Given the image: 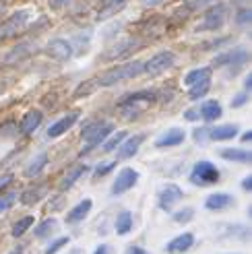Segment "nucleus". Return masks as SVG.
<instances>
[{
  "instance_id": "49",
  "label": "nucleus",
  "mask_w": 252,
  "mask_h": 254,
  "mask_svg": "<svg viewBox=\"0 0 252 254\" xmlns=\"http://www.w3.org/2000/svg\"><path fill=\"white\" fill-rule=\"evenodd\" d=\"M242 190H246V192H250V190H252V176H246L242 180Z\"/></svg>"
},
{
  "instance_id": "43",
  "label": "nucleus",
  "mask_w": 252,
  "mask_h": 254,
  "mask_svg": "<svg viewBox=\"0 0 252 254\" xmlns=\"http://www.w3.org/2000/svg\"><path fill=\"white\" fill-rule=\"evenodd\" d=\"M12 180H15V176L12 174H2L0 176V194H2V190H6L12 184Z\"/></svg>"
},
{
  "instance_id": "47",
  "label": "nucleus",
  "mask_w": 252,
  "mask_h": 254,
  "mask_svg": "<svg viewBox=\"0 0 252 254\" xmlns=\"http://www.w3.org/2000/svg\"><path fill=\"white\" fill-rule=\"evenodd\" d=\"M70 0H48V4H50V8H54V10H58V8H62L64 4H68Z\"/></svg>"
},
{
  "instance_id": "5",
  "label": "nucleus",
  "mask_w": 252,
  "mask_h": 254,
  "mask_svg": "<svg viewBox=\"0 0 252 254\" xmlns=\"http://www.w3.org/2000/svg\"><path fill=\"white\" fill-rule=\"evenodd\" d=\"M29 19H31V10H27V8H21L17 12H12L10 17H6L2 23H0V42L21 33L25 27H27Z\"/></svg>"
},
{
  "instance_id": "35",
  "label": "nucleus",
  "mask_w": 252,
  "mask_h": 254,
  "mask_svg": "<svg viewBox=\"0 0 252 254\" xmlns=\"http://www.w3.org/2000/svg\"><path fill=\"white\" fill-rule=\"evenodd\" d=\"M97 89V79H89V81H83L79 87H77V91L72 93V97L74 99H79V97H83V95H91L93 91Z\"/></svg>"
},
{
  "instance_id": "16",
  "label": "nucleus",
  "mask_w": 252,
  "mask_h": 254,
  "mask_svg": "<svg viewBox=\"0 0 252 254\" xmlns=\"http://www.w3.org/2000/svg\"><path fill=\"white\" fill-rule=\"evenodd\" d=\"M87 172H89V166H85V163H77V166L68 168V172L60 178V184H58L60 192H66V190H70L74 186V182H77L81 176H85Z\"/></svg>"
},
{
  "instance_id": "56",
  "label": "nucleus",
  "mask_w": 252,
  "mask_h": 254,
  "mask_svg": "<svg viewBox=\"0 0 252 254\" xmlns=\"http://www.w3.org/2000/svg\"><path fill=\"white\" fill-rule=\"evenodd\" d=\"M8 254H23V248H21V246H17V248H12Z\"/></svg>"
},
{
  "instance_id": "21",
  "label": "nucleus",
  "mask_w": 252,
  "mask_h": 254,
  "mask_svg": "<svg viewBox=\"0 0 252 254\" xmlns=\"http://www.w3.org/2000/svg\"><path fill=\"white\" fill-rule=\"evenodd\" d=\"M198 114H200V118H203L205 122H215V120H219V118L223 116V108H221L219 101L207 99V101H203V104H200Z\"/></svg>"
},
{
  "instance_id": "2",
  "label": "nucleus",
  "mask_w": 252,
  "mask_h": 254,
  "mask_svg": "<svg viewBox=\"0 0 252 254\" xmlns=\"http://www.w3.org/2000/svg\"><path fill=\"white\" fill-rule=\"evenodd\" d=\"M138 74H143V62L141 60H132V62L112 66L110 70H106L102 77H97V87H112V85H118L122 81L136 79Z\"/></svg>"
},
{
  "instance_id": "57",
  "label": "nucleus",
  "mask_w": 252,
  "mask_h": 254,
  "mask_svg": "<svg viewBox=\"0 0 252 254\" xmlns=\"http://www.w3.org/2000/svg\"><path fill=\"white\" fill-rule=\"evenodd\" d=\"M2 89H4V87H2V85H0V93H2Z\"/></svg>"
},
{
  "instance_id": "24",
  "label": "nucleus",
  "mask_w": 252,
  "mask_h": 254,
  "mask_svg": "<svg viewBox=\"0 0 252 254\" xmlns=\"http://www.w3.org/2000/svg\"><path fill=\"white\" fill-rule=\"evenodd\" d=\"M219 157H223L225 161H236V163H250L252 155L246 149H238V147H223L219 151Z\"/></svg>"
},
{
  "instance_id": "26",
  "label": "nucleus",
  "mask_w": 252,
  "mask_h": 254,
  "mask_svg": "<svg viewBox=\"0 0 252 254\" xmlns=\"http://www.w3.org/2000/svg\"><path fill=\"white\" fill-rule=\"evenodd\" d=\"M132 227H134L132 213H130V211H120L118 217H116V223H114L116 234H118V236H126V234L132 232Z\"/></svg>"
},
{
  "instance_id": "17",
  "label": "nucleus",
  "mask_w": 252,
  "mask_h": 254,
  "mask_svg": "<svg viewBox=\"0 0 252 254\" xmlns=\"http://www.w3.org/2000/svg\"><path fill=\"white\" fill-rule=\"evenodd\" d=\"M192 246H194V234L184 232V234H180V236H176L174 240H170L168 246H166V250H168L170 254H184V252L190 250Z\"/></svg>"
},
{
  "instance_id": "4",
  "label": "nucleus",
  "mask_w": 252,
  "mask_h": 254,
  "mask_svg": "<svg viewBox=\"0 0 252 254\" xmlns=\"http://www.w3.org/2000/svg\"><path fill=\"white\" fill-rule=\"evenodd\" d=\"M219 170L217 166H213L211 161L207 159H200L192 166V172H190V182L194 186H211V184H217L219 182Z\"/></svg>"
},
{
  "instance_id": "13",
  "label": "nucleus",
  "mask_w": 252,
  "mask_h": 254,
  "mask_svg": "<svg viewBox=\"0 0 252 254\" xmlns=\"http://www.w3.org/2000/svg\"><path fill=\"white\" fill-rule=\"evenodd\" d=\"M44 52L50 56V58H54V60H58V62H66V60H70V56H72V46L66 42V40H52L48 46H46V50Z\"/></svg>"
},
{
  "instance_id": "8",
  "label": "nucleus",
  "mask_w": 252,
  "mask_h": 254,
  "mask_svg": "<svg viewBox=\"0 0 252 254\" xmlns=\"http://www.w3.org/2000/svg\"><path fill=\"white\" fill-rule=\"evenodd\" d=\"M246 62H248V50L236 48V50H228V52H221L219 56H215V60H213V66H217V68L232 66V70L236 72L240 66H244Z\"/></svg>"
},
{
  "instance_id": "18",
  "label": "nucleus",
  "mask_w": 252,
  "mask_h": 254,
  "mask_svg": "<svg viewBox=\"0 0 252 254\" xmlns=\"http://www.w3.org/2000/svg\"><path fill=\"white\" fill-rule=\"evenodd\" d=\"M91 207H93V200L91 198H83L81 202H77V205L66 213V223L68 225H77V223L85 221V217L91 213Z\"/></svg>"
},
{
  "instance_id": "32",
  "label": "nucleus",
  "mask_w": 252,
  "mask_h": 254,
  "mask_svg": "<svg viewBox=\"0 0 252 254\" xmlns=\"http://www.w3.org/2000/svg\"><path fill=\"white\" fill-rule=\"evenodd\" d=\"M138 46H141V42H138V40H132V37H130V40H124V42H120V44L114 48V52H110V54H108V58L124 56L126 52H130V50H134V48H138Z\"/></svg>"
},
{
  "instance_id": "27",
  "label": "nucleus",
  "mask_w": 252,
  "mask_h": 254,
  "mask_svg": "<svg viewBox=\"0 0 252 254\" xmlns=\"http://www.w3.org/2000/svg\"><path fill=\"white\" fill-rule=\"evenodd\" d=\"M58 232V221L52 217V219H44L42 223H37L35 225V238H40V240H46V238H52L54 234Z\"/></svg>"
},
{
  "instance_id": "55",
  "label": "nucleus",
  "mask_w": 252,
  "mask_h": 254,
  "mask_svg": "<svg viewBox=\"0 0 252 254\" xmlns=\"http://www.w3.org/2000/svg\"><path fill=\"white\" fill-rule=\"evenodd\" d=\"M4 10H6V2H4V0H0V17L4 15Z\"/></svg>"
},
{
  "instance_id": "51",
  "label": "nucleus",
  "mask_w": 252,
  "mask_h": 254,
  "mask_svg": "<svg viewBox=\"0 0 252 254\" xmlns=\"http://www.w3.org/2000/svg\"><path fill=\"white\" fill-rule=\"evenodd\" d=\"M141 2H143V6H159L166 2V0H141Z\"/></svg>"
},
{
  "instance_id": "28",
  "label": "nucleus",
  "mask_w": 252,
  "mask_h": 254,
  "mask_svg": "<svg viewBox=\"0 0 252 254\" xmlns=\"http://www.w3.org/2000/svg\"><path fill=\"white\" fill-rule=\"evenodd\" d=\"M211 79V68L209 66H200V68H194V70H190L184 77V85L190 89L192 85H196V83H203V81H209Z\"/></svg>"
},
{
  "instance_id": "44",
  "label": "nucleus",
  "mask_w": 252,
  "mask_h": 254,
  "mask_svg": "<svg viewBox=\"0 0 252 254\" xmlns=\"http://www.w3.org/2000/svg\"><path fill=\"white\" fill-rule=\"evenodd\" d=\"M62 207H64V196L60 194V196H54L52 200H50V207H48V209H50V211H60Z\"/></svg>"
},
{
  "instance_id": "45",
  "label": "nucleus",
  "mask_w": 252,
  "mask_h": 254,
  "mask_svg": "<svg viewBox=\"0 0 252 254\" xmlns=\"http://www.w3.org/2000/svg\"><path fill=\"white\" fill-rule=\"evenodd\" d=\"M246 101H248V95H246V93H238V95L232 99V108H242Z\"/></svg>"
},
{
  "instance_id": "40",
  "label": "nucleus",
  "mask_w": 252,
  "mask_h": 254,
  "mask_svg": "<svg viewBox=\"0 0 252 254\" xmlns=\"http://www.w3.org/2000/svg\"><path fill=\"white\" fill-rule=\"evenodd\" d=\"M250 19H252V10L250 8H240L236 12V23L246 25V23H250Z\"/></svg>"
},
{
  "instance_id": "50",
  "label": "nucleus",
  "mask_w": 252,
  "mask_h": 254,
  "mask_svg": "<svg viewBox=\"0 0 252 254\" xmlns=\"http://www.w3.org/2000/svg\"><path fill=\"white\" fill-rule=\"evenodd\" d=\"M126 254H149L145 248H141V246H130L128 250H126Z\"/></svg>"
},
{
  "instance_id": "19",
  "label": "nucleus",
  "mask_w": 252,
  "mask_h": 254,
  "mask_svg": "<svg viewBox=\"0 0 252 254\" xmlns=\"http://www.w3.org/2000/svg\"><path fill=\"white\" fill-rule=\"evenodd\" d=\"M44 122V114L42 110H29L25 116L21 118V124H19V130L21 134H31L40 128V124Z\"/></svg>"
},
{
  "instance_id": "22",
  "label": "nucleus",
  "mask_w": 252,
  "mask_h": 254,
  "mask_svg": "<svg viewBox=\"0 0 252 254\" xmlns=\"http://www.w3.org/2000/svg\"><path fill=\"white\" fill-rule=\"evenodd\" d=\"M238 132H240L238 124H221L215 128H209V138L211 141H230V138L238 136Z\"/></svg>"
},
{
  "instance_id": "52",
  "label": "nucleus",
  "mask_w": 252,
  "mask_h": 254,
  "mask_svg": "<svg viewBox=\"0 0 252 254\" xmlns=\"http://www.w3.org/2000/svg\"><path fill=\"white\" fill-rule=\"evenodd\" d=\"M244 89L248 91V89H252V74H246V79H244Z\"/></svg>"
},
{
  "instance_id": "33",
  "label": "nucleus",
  "mask_w": 252,
  "mask_h": 254,
  "mask_svg": "<svg viewBox=\"0 0 252 254\" xmlns=\"http://www.w3.org/2000/svg\"><path fill=\"white\" fill-rule=\"evenodd\" d=\"M31 44H27V42H25V44H21V46H17L15 50H12V52L6 56V64H15V62H19V60H23L25 56H29L31 54Z\"/></svg>"
},
{
  "instance_id": "46",
  "label": "nucleus",
  "mask_w": 252,
  "mask_h": 254,
  "mask_svg": "<svg viewBox=\"0 0 252 254\" xmlns=\"http://www.w3.org/2000/svg\"><path fill=\"white\" fill-rule=\"evenodd\" d=\"M184 118H186V120H190V122H194V120H200L198 108H190V110H186V112H184Z\"/></svg>"
},
{
  "instance_id": "37",
  "label": "nucleus",
  "mask_w": 252,
  "mask_h": 254,
  "mask_svg": "<svg viewBox=\"0 0 252 254\" xmlns=\"http://www.w3.org/2000/svg\"><path fill=\"white\" fill-rule=\"evenodd\" d=\"M114 168H116V161H102V163H97L95 170H93V178H104L106 174H110Z\"/></svg>"
},
{
  "instance_id": "7",
  "label": "nucleus",
  "mask_w": 252,
  "mask_h": 254,
  "mask_svg": "<svg viewBox=\"0 0 252 254\" xmlns=\"http://www.w3.org/2000/svg\"><path fill=\"white\" fill-rule=\"evenodd\" d=\"M176 64V54L174 52H157L153 54L147 62H143V72L149 74V77H159L166 70H170Z\"/></svg>"
},
{
  "instance_id": "23",
  "label": "nucleus",
  "mask_w": 252,
  "mask_h": 254,
  "mask_svg": "<svg viewBox=\"0 0 252 254\" xmlns=\"http://www.w3.org/2000/svg\"><path fill=\"white\" fill-rule=\"evenodd\" d=\"M126 6V0H102V6L97 10V21H106L118 15V10Z\"/></svg>"
},
{
  "instance_id": "34",
  "label": "nucleus",
  "mask_w": 252,
  "mask_h": 254,
  "mask_svg": "<svg viewBox=\"0 0 252 254\" xmlns=\"http://www.w3.org/2000/svg\"><path fill=\"white\" fill-rule=\"evenodd\" d=\"M211 89V79L209 81H203V83H196L190 87V91H188V99L190 101H196V99H203Z\"/></svg>"
},
{
  "instance_id": "36",
  "label": "nucleus",
  "mask_w": 252,
  "mask_h": 254,
  "mask_svg": "<svg viewBox=\"0 0 252 254\" xmlns=\"http://www.w3.org/2000/svg\"><path fill=\"white\" fill-rule=\"evenodd\" d=\"M192 217H194V209H192V207H184V209L176 211V213L172 215L174 223H180V225H184V223H188V221H192Z\"/></svg>"
},
{
  "instance_id": "11",
  "label": "nucleus",
  "mask_w": 252,
  "mask_h": 254,
  "mask_svg": "<svg viewBox=\"0 0 252 254\" xmlns=\"http://www.w3.org/2000/svg\"><path fill=\"white\" fill-rule=\"evenodd\" d=\"M79 118H81V112L79 110H72V112H68V114H64L62 118H58L56 122H52L48 126V138H58V136H62L64 132H68L74 124L79 122Z\"/></svg>"
},
{
  "instance_id": "42",
  "label": "nucleus",
  "mask_w": 252,
  "mask_h": 254,
  "mask_svg": "<svg viewBox=\"0 0 252 254\" xmlns=\"http://www.w3.org/2000/svg\"><path fill=\"white\" fill-rule=\"evenodd\" d=\"M192 136L196 143H205V141H209V128H194Z\"/></svg>"
},
{
  "instance_id": "12",
  "label": "nucleus",
  "mask_w": 252,
  "mask_h": 254,
  "mask_svg": "<svg viewBox=\"0 0 252 254\" xmlns=\"http://www.w3.org/2000/svg\"><path fill=\"white\" fill-rule=\"evenodd\" d=\"M145 134L143 132H138V134H132V136H126L122 145L118 147V153H116V161L118 159H130L136 155V151L141 149V145L145 143Z\"/></svg>"
},
{
  "instance_id": "31",
  "label": "nucleus",
  "mask_w": 252,
  "mask_h": 254,
  "mask_svg": "<svg viewBox=\"0 0 252 254\" xmlns=\"http://www.w3.org/2000/svg\"><path fill=\"white\" fill-rule=\"evenodd\" d=\"M126 136H128V132H126V130H118V132H114L110 138H106V143L102 145V151H104V153H112V151H116V149L122 145V141H124Z\"/></svg>"
},
{
  "instance_id": "48",
  "label": "nucleus",
  "mask_w": 252,
  "mask_h": 254,
  "mask_svg": "<svg viewBox=\"0 0 252 254\" xmlns=\"http://www.w3.org/2000/svg\"><path fill=\"white\" fill-rule=\"evenodd\" d=\"M93 254H114V252H112V246L110 244H99Z\"/></svg>"
},
{
  "instance_id": "10",
  "label": "nucleus",
  "mask_w": 252,
  "mask_h": 254,
  "mask_svg": "<svg viewBox=\"0 0 252 254\" xmlns=\"http://www.w3.org/2000/svg\"><path fill=\"white\" fill-rule=\"evenodd\" d=\"M182 198H184V192L178 184H166L157 194V205L161 211H172L174 205H178Z\"/></svg>"
},
{
  "instance_id": "1",
  "label": "nucleus",
  "mask_w": 252,
  "mask_h": 254,
  "mask_svg": "<svg viewBox=\"0 0 252 254\" xmlns=\"http://www.w3.org/2000/svg\"><path fill=\"white\" fill-rule=\"evenodd\" d=\"M155 99H157V91H151V89H143V91L128 93V95H124L122 101L118 104V112L126 120H134V118L141 116L149 106H153Z\"/></svg>"
},
{
  "instance_id": "14",
  "label": "nucleus",
  "mask_w": 252,
  "mask_h": 254,
  "mask_svg": "<svg viewBox=\"0 0 252 254\" xmlns=\"http://www.w3.org/2000/svg\"><path fill=\"white\" fill-rule=\"evenodd\" d=\"M236 205V198L228 192H213L205 198V209L207 211H223Z\"/></svg>"
},
{
  "instance_id": "39",
  "label": "nucleus",
  "mask_w": 252,
  "mask_h": 254,
  "mask_svg": "<svg viewBox=\"0 0 252 254\" xmlns=\"http://www.w3.org/2000/svg\"><path fill=\"white\" fill-rule=\"evenodd\" d=\"M68 240H70V238H66V236L56 238L54 242H50V244H48V248H46V252H44V254H56L58 250H62V248H64V246L68 244Z\"/></svg>"
},
{
  "instance_id": "6",
  "label": "nucleus",
  "mask_w": 252,
  "mask_h": 254,
  "mask_svg": "<svg viewBox=\"0 0 252 254\" xmlns=\"http://www.w3.org/2000/svg\"><path fill=\"white\" fill-rule=\"evenodd\" d=\"M225 17H228V6L223 2H217V4H211L205 15H203V21L196 25V33L200 31H217L223 27L225 23Z\"/></svg>"
},
{
  "instance_id": "25",
  "label": "nucleus",
  "mask_w": 252,
  "mask_h": 254,
  "mask_svg": "<svg viewBox=\"0 0 252 254\" xmlns=\"http://www.w3.org/2000/svg\"><path fill=\"white\" fill-rule=\"evenodd\" d=\"M48 166V153H37L27 166H25V170H23V176L25 178H37L42 172H44V168Z\"/></svg>"
},
{
  "instance_id": "41",
  "label": "nucleus",
  "mask_w": 252,
  "mask_h": 254,
  "mask_svg": "<svg viewBox=\"0 0 252 254\" xmlns=\"http://www.w3.org/2000/svg\"><path fill=\"white\" fill-rule=\"evenodd\" d=\"M213 0H186V10H198V8H203L207 4H211Z\"/></svg>"
},
{
  "instance_id": "9",
  "label": "nucleus",
  "mask_w": 252,
  "mask_h": 254,
  "mask_svg": "<svg viewBox=\"0 0 252 254\" xmlns=\"http://www.w3.org/2000/svg\"><path fill=\"white\" fill-rule=\"evenodd\" d=\"M138 178H141V174H138L136 170H132V168H122V170L118 172V176H116L114 184H112V190H110L112 196H120V194H124V192H128L130 188L136 186Z\"/></svg>"
},
{
  "instance_id": "29",
  "label": "nucleus",
  "mask_w": 252,
  "mask_h": 254,
  "mask_svg": "<svg viewBox=\"0 0 252 254\" xmlns=\"http://www.w3.org/2000/svg\"><path fill=\"white\" fill-rule=\"evenodd\" d=\"M33 223H35V217H33V215H25V217H21V219H17L15 223H12V227H10V236H12V238H23L25 234L31 230V225H33Z\"/></svg>"
},
{
  "instance_id": "38",
  "label": "nucleus",
  "mask_w": 252,
  "mask_h": 254,
  "mask_svg": "<svg viewBox=\"0 0 252 254\" xmlns=\"http://www.w3.org/2000/svg\"><path fill=\"white\" fill-rule=\"evenodd\" d=\"M17 200V192H2L0 194V213L8 211Z\"/></svg>"
},
{
  "instance_id": "54",
  "label": "nucleus",
  "mask_w": 252,
  "mask_h": 254,
  "mask_svg": "<svg viewBox=\"0 0 252 254\" xmlns=\"http://www.w3.org/2000/svg\"><path fill=\"white\" fill-rule=\"evenodd\" d=\"M250 138H252V132L248 130V132H244V134H242V143H248Z\"/></svg>"
},
{
  "instance_id": "53",
  "label": "nucleus",
  "mask_w": 252,
  "mask_h": 254,
  "mask_svg": "<svg viewBox=\"0 0 252 254\" xmlns=\"http://www.w3.org/2000/svg\"><path fill=\"white\" fill-rule=\"evenodd\" d=\"M66 254H85V250H83V248H79V246H74V248H70Z\"/></svg>"
},
{
  "instance_id": "15",
  "label": "nucleus",
  "mask_w": 252,
  "mask_h": 254,
  "mask_svg": "<svg viewBox=\"0 0 252 254\" xmlns=\"http://www.w3.org/2000/svg\"><path fill=\"white\" fill-rule=\"evenodd\" d=\"M184 138H186V132L182 128H178V126H174V128L166 130L163 132L157 141H155V147L157 149H168V147H178L184 143Z\"/></svg>"
},
{
  "instance_id": "30",
  "label": "nucleus",
  "mask_w": 252,
  "mask_h": 254,
  "mask_svg": "<svg viewBox=\"0 0 252 254\" xmlns=\"http://www.w3.org/2000/svg\"><path fill=\"white\" fill-rule=\"evenodd\" d=\"M225 238H234V240H240V242H246L250 238V230L246 225H225Z\"/></svg>"
},
{
  "instance_id": "20",
  "label": "nucleus",
  "mask_w": 252,
  "mask_h": 254,
  "mask_svg": "<svg viewBox=\"0 0 252 254\" xmlns=\"http://www.w3.org/2000/svg\"><path fill=\"white\" fill-rule=\"evenodd\" d=\"M46 192H48V186L46 184H37V186H29V188H25L21 194H17L19 196V200H21V205H25V207H31V205H37L44 196H46Z\"/></svg>"
},
{
  "instance_id": "3",
  "label": "nucleus",
  "mask_w": 252,
  "mask_h": 254,
  "mask_svg": "<svg viewBox=\"0 0 252 254\" xmlns=\"http://www.w3.org/2000/svg\"><path fill=\"white\" fill-rule=\"evenodd\" d=\"M114 126L112 122H89L87 126H83V132H81V138H83V151L81 153H89L91 149H95L97 145H102L106 138L112 134Z\"/></svg>"
}]
</instances>
